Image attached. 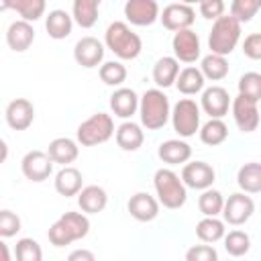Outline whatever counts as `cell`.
I'll return each instance as SVG.
<instances>
[{
  "label": "cell",
  "instance_id": "1",
  "mask_svg": "<svg viewBox=\"0 0 261 261\" xmlns=\"http://www.w3.org/2000/svg\"><path fill=\"white\" fill-rule=\"evenodd\" d=\"M90 232V220L84 212H65L49 226V243L55 247H65L73 241L84 239Z\"/></svg>",
  "mask_w": 261,
  "mask_h": 261
},
{
  "label": "cell",
  "instance_id": "2",
  "mask_svg": "<svg viewBox=\"0 0 261 261\" xmlns=\"http://www.w3.org/2000/svg\"><path fill=\"white\" fill-rule=\"evenodd\" d=\"M104 43L118 59H135L143 49L141 37L135 31H130L126 22H120V20H114L112 24H108L104 33Z\"/></svg>",
  "mask_w": 261,
  "mask_h": 261
},
{
  "label": "cell",
  "instance_id": "3",
  "mask_svg": "<svg viewBox=\"0 0 261 261\" xmlns=\"http://www.w3.org/2000/svg\"><path fill=\"white\" fill-rule=\"evenodd\" d=\"M139 114H141V124H143L147 130L163 128L165 122H167L169 116H171L167 96H165L161 90H157V88L147 90V92L141 96Z\"/></svg>",
  "mask_w": 261,
  "mask_h": 261
},
{
  "label": "cell",
  "instance_id": "4",
  "mask_svg": "<svg viewBox=\"0 0 261 261\" xmlns=\"http://www.w3.org/2000/svg\"><path fill=\"white\" fill-rule=\"evenodd\" d=\"M239 39H241V22L230 14H222L212 24V31L208 35V47L214 55L226 57L234 51Z\"/></svg>",
  "mask_w": 261,
  "mask_h": 261
},
{
  "label": "cell",
  "instance_id": "5",
  "mask_svg": "<svg viewBox=\"0 0 261 261\" xmlns=\"http://www.w3.org/2000/svg\"><path fill=\"white\" fill-rule=\"evenodd\" d=\"M153 184H155V192L159 196V202L169 208V210H177L186 204L188 200V192H186V184L181 181V177L171 171V169H157L155 171V177H153Z\"/></svg>",
  "mask_w": 261,
  "mask_h": 261
},
{
  "label": "cell",
  "instance_id": "6",
  "mask_svg": "<svg viewBox=\"0 0 261 261\" xmlns=\"http://www.w3.org/2000/svg\"><path fill=\"white\" fill-rule=\"evenodd\" d=\"M75 135H77V143H82L84 147L106 143L114 135V120L106 112H96L77 126Z\"/></svg>",
  "mask_w": 261,
  "mask_h": 261
},
{
  "label": "cell",
  "instance_id": "7",
  "mask_svg": "<svg viewBox=\"0 0 261 261\" xmlns=\"http://www.w3.org/2000/svg\"><path fill=\"white\" fill-rule=\"evenodd\" d=\"M171 122H173V130L179 137L196 135V130L200 128V108H198V104L190 98H181L171 110Z\"/></svg>",
  "mask_w": 261,
  "mask_h": 261
},
{
  "label": "cell",
  "instance_id": "8",
  "mask_svg": "<svg viewBox=\"0 0 261 261\" xmlns=\"http://www.w3.org/2000/svg\"><path fill=\"white\" fill-rule=\"evenodd\" d=\"M255 212V202L251 200V196H247L245 192H237L230 194L228 200H224V208H222V216L224 222L232 224V226H241L245 224Z\"/></svg>",
  "mask_w": 261,
  "mask_h": 261
},
{
  "label": "cell",
  "instance_id": "9",
  "mask_svg": "<svg viewBox=\"0 0 261 261\" xmlns=\"http://www.w3.org/2000/svg\"><path fill=\"white\" fill-rule=\"evenodd\" d=\"M161 22L167 31H186L194 24V18H196V12L190 4H184V2H173V4H167L161 12Z\"/></svg>",
  "mask_w": 261,
  "mask_h": 261
},
{
  "label": "cell",
  "instance_id": "10",
  "mask_svg": "<svg viewBox=\"0 0 261 261\" xmlns=\"http://www.w3.org/2000/svg\"><path fill=\"white\" fill-rule=\"evenodd\" d=\"M22 175L31 181H45L53 171V161L45 151H29L20 161Z\"/></svg>",
  "mask_w": 261,
  "mask_h": 261
},
{
  "label": "cell",
  "instance_id": "11",
  "mask_svg": "<svg viewBox=\"0 0 261 261\" xmlns=\"http://www.w3.org/2000/svg\"><path fill=\"white\" fill-rule=\"evenodd\" d=\"M232 118H234L241 133H253L259 126V120H261L259 110H257V102L239 94L232 100Z\"/></svg>",
  "mask_w": 261,
  "mask_h": 261
},
{
  "label": "cell",
  "instance_id": "12",
  "mask_svg": "<svg viewBox=\"0 0 261 261\" xmlns=\"http://www.w3.org/2000/svg\"><path fill=\"white\" fill-rule=\"evenodd\" d=\"M214 177L216 173L212 165H208L206 161H192L186 163L181 169V181L192 190H208L214 184Z\"/></svg>",
  "mask_w": 261,
  "mask_h": 261
},
{
  "label": "cell",
  "instance_id": "13",
  "mask_svg": "<svg viewBox=\"0 0 261 261\" xmlns=\"http://www.w3.org/2000/svg\"><path fill=\"white\" fill-rule=\"evenodd\" d=\"M124 16L130 24L149 27L159 18V4L155 0H128L124 4Z\"/></svg>",
  "mask_w": 261,
  "mask_h": 261
},
{
  "label": "cell",
  "instance_id": "14",
  "mask_svg": "<svg viewBox=\"0 0 261 261\" xmlns=\"http://www.w3.org/2000/svg\"><path fill=\"white\" fill-rule=\"evenodd\" d=\"M171 47H173V53H175L177 61L194 63L200 57V39L192 29L175 33L173 41H171Z\"/></svg>",
  "mask_w": 261,
  "mask_h": 261
},
{
  "label": "cell",
  "instance_id": "15",
  "mask_svg": "<svg viewBox=\"0 0 261 261\" xmlns=\"http://www.w3.org/2000/svg\"><path fill=\"white\" fill-rule=\"evenodd\" d=\"M73 59L82 67H96L104 59V45L96 37H82L73 47Z\"/></svg>",
  "mask_w": 261,
  "mask_h": 261
},
{
  "label": "cell",
  "instance_id": "16",
  "mask_svg": "<svg viewBox=\"0 0 261 261\" xmlns=\"http://www.w3.org/2000/svg\"><path fill=\"white\" fill-rule=\"evenodd\" d=\"M35 120V106L27 98H16L6 106V122L14 130H27Z\"/></svg>",
  "mask_w": 261,
  "mask_h": 261
},
{
  "label": "cell",
  "instance_id": "17",
  "mask_svg": "<svg viewBox=\"0 0 261 261\" xmlns=\"http://www.w3.org/2000/svg\"><path fill=\"white\" fill-rule=\"evenodd\" d=\"M230 106V96L222 86H210L202 92V108L210 118H222L228 114Z\"/></svg>",
  "mask_w": 261,
  "mask_h": 261
},
{
  "label": "cell",
  "instance_id": "18",
  "mask_svg": "<svg viewBox=\"0 0 261 261\" xmlns=\"http://www.w3.org/2000/svg\"><path fill=\"white\" fill-rule=\"evenodd\" d=\"M126 208H128L130 216L139 222H151L159 214V202L153 196H149L147 192H139V194L130 196Z\"/></svg>",
  "mask_w": 261,
  "mask_h": 261
},
{
  "label": "cell",
  "instance_id": "19",
  "mask_svg": "<svg viewBox=\"0 0 261 261\" xmlns=\"http://www.w3.org/2000/svg\"><path fill=\"white\" fill-rule=\"evenodd\" d=\"M139 104H141V100H139L137 92L130 88H118L110 96V108H112L114 116H120V118H130L139 110Z\"/></svg>",
  "mask_w": 261,
  "mask_h": 261
},
{
  "label": "cell",
  "instance_id": "20",
  "mask_svg": "<svg viewBox=\"0 0 261 261\" xmlns=\"http://www.w3.org/2000/svg\"><path fill=\"white\" fill-rule=\"evenodd\" d=\"M35 41V31L27 20H14L6 31V43L12 51H27Z\"/></svg>",
  "mask_w": 261,
  "mask_h": 261
},
{
  "label": "cell",
  "instance_id": "21",
  "mask_svg": "<svg viewBox=\"0 0 261 261\" xmlns=\"http://www.w3.org/2000/svg\"><path fill=\"white\" fill-rule=\"evenodd\" d=\"M106 204H108V196L106 190L100 186H86L77 194V206L84 214H98L106 208Z\"/></svg>",
  "mask_w": 261,
  "mask_h": 261
},
{
  "label": "cell",
  "instance_id": "22",
  "mask_svg": "<svg viewBox=\"0 0 261 261\" xmlns=\"http://www.w3.org/2000/svg\"><path fill=\"white\" fill-rule=\"evenodd\" d=\"M157 155L163 163H169V165H177V163H186L190 157H192V147L186 143V141H179V139H169V141H163L157 149Z\"/></svg>",
  "mask_w": 261,
  "mask_h": 261
},
{
  "label": "cell",
  "instance_id": "23",
  "mask_svg": "<svg viewBox=\"0 0 261 261\" xmlns=\"http://www.w3.org/2000/svg\"><path fill=\"white\" fill-rule=\"evenodd\" d=\"M77 143L67 139V137H57L49 143V149H47V155L51 157L53 163H61L63 167H67V163H73L77 159Z\"/></svg>",
  "mask_w": 261,
  "mask_h": 261
},
{
  "label": "cell",
  "instance_id": "24",
  "mask_svg": "<svg viewBox=\"0 0 261 261\" xmlns=\"http://www.w3.org/2000/svg\"><path fill=\"white\" fill-rule=\"evenodd\" d=\"M82 181H84V177H82V173H80V169H75V167H63L57 175H55V190H57V194H61V196H65V198H69V196H77L84 188H82Z\"/></svg>",
  "mask_w": 261,
  "mask_h": 261
},
{
  "label": "cell",
  "instance_id": "25",
  "mask_svg": "<svg viewBox=\"0 0 261 261\" xmlns=\"http://www.w3.org/2000/svg\"><path fill=\"white\" fill-rule=\"evenodd\" d=\"M179 75V61L175 57H161L153 65V82L159 88H169Z\"/></svg>",
  "mask_w": 261,
  "mask_h": 261
},
{
  "label": "cell",
  "instance_id": "26",
  "mask_svg": "<svg viewBox=\"0 0 261 261\" xmlns=\"http://www.w3.org/2000/svg\"><path fill=\"white\" fill-rule=\"evenodd\" d=\"M143 141H145V135L137 122L126 120L116 128V145L122 151H137L143 145Z\"/></svg>",
  "mask_w": 261,
  "mask_h": 261
},
{
  "label": "cell",
  "instance_id": "27",
  "mask_svg": "<svg viewBox=\"0 0 261 261\" xmlns=\"http://www.w3.org/2000/svg\"><path fill=\"white\" fill-rule=\"evenodd\" d=\"M237 184L245 194H259L261 192V163L257 161L245 163L237 173Z\"/></svg>",
  "mask_w": 261,
  "mask_h": 261
},
{
  "label": "cell",
  "instance_id": "28",
  "mask_svg": "<svg viewBox=\"0 0 261 261\" xmlns=\"http://www.w3.org/2000/svg\"><path fill=\"white\" fill-rule=\"evenodd\" d=\"M71 27H73L71 16L65 10H51L47 14L45 29H47V33H49L51 39H65V37H69Z\"/></svg>",
  "mask_w": 261,
  "mask_h": 261
},
{
  "label": "cell",
  "instance_id": "29",
  "mask_svg": "<svg viewBox=\"0 0 261 261\" xmlns=\"http://www.w3.org/2000/svg\"><path fill=\"white\" fill-rule=\"evenodd\" d=\"M204 73L198 69V67H186L179 71L177 80H175V88L186 94V96H192V94H198L204 90Z\"/></svg>",
  "mask_w": 261,
  "mask_h": 261
},
{
  "label": "cell",
  "instance_id": "30",
  "mask_svg": "<svg viewBox=\"0 0 261 261\" xmlns=\"http://www.w3.org/2000/svg\"><path fill=\"white\" fill-rule=\"evenodd\" d=\"M98 8H100V2L98 0H75L73 6H71L73 20L82 29H90L98 20Z\"/></svg>",
  "mask_w": 261,
  "mask_h": 261
},
{
  "label": "cell",
  "instance_id": "31",
  "mask_svg": "<svg viewBox=\"0 0 261 261\" xmlns=\"http://www.w3.org/2000/svg\"><path fill=\"white\" fill-rule=\"evenodd\" d=\"M224 222L218 220V218H202L198 224H196V234L202 243H216L220 239H224Z\"/></svg>",
  "mask_w": 261,
  "mask_h": 261
},
{
  "label": "cell",
  "instance_id": "32",
  "mask_svg": "<svg viewBox=\"0 0 261 261\" xmlns=\"http://www.w3.org/2000/svg\"><path fill=\"white\" fill-rule=\"evenodd\" d=\"M2 8H14L22 20L31 22L43 16L45 12V0H14V2H4Z\"/></svg>",
  "mask_w": 261,
  "mask_h": 261
},
{
  "label": "cell",
  "instance_id": "33",
  "mask_svg": "<svg viewBox=\"0 0 261 261\" xmlns=\"http://www.w3.org/2000/svg\"><path fill=\"white\" fill-rule=\"evenodd\" d=\"M226 137H228V128H226V124H224L220 118H210V120L200 128V139H202V143H204V145H210V147L224 143Z\"/></svg>",
  "mask_w": 261,
  "mask_h": 261
},
{
  "label": "cell",
  "instance_id": "34",
  "mask_svg": "<svg viewBox=\"0 0 261 261\" xmlns=\"http://www.w3.org/2000/svg\"><path fill=\"white\" fill-rule=\"evenodd\" d=\"M198 208H200V212H202L204 216L216 218V216L222 212V208H224V198H222V194H220L218 190L208 188V190H204L202 196L198 198Z\"/></svg>",
  "mask_w": 261,
  "mask_h": 261
},
{
  "label": "cell",
  "instance_id": "35",
  "mask_svg": "<svg viewBox=\"0 0 261 261\" xmlns=\"http://www.w3.org/2000/svg\"><path fill=\"white\" fill-rule=\"evenodd\" d=\"M200 71L204 73V77H208V80H212V82H218V80H222V77L228 75V63H226L224 57L210 53V55H206V57L202 59Z\"/></svg>",
  "mask_w": 261,
  "mask_h": 261
},
{
  "label": "cell",
  "instance_id": "36",
  "mask_svg": "<svg viewBox=\"0 0 261 261\" xmlns=\"http://www.w3.org/2000/svg\"><path fill=\"white\" fill-rule=\"evenodd\" d=\"M224 249L230 257H243L251 249V239L243 230H230L228 234H224Z\"/></svg>",
  "mask_w": 261,
  "mask_h": 261
},
{
  "label": "cell",
  "instance_id": "37",
  "mask_svg": "<svg viewBox=\"0 0 261 261\" xmlns=\"http://www.w3.org/2000/svg\"><path fill=\"white\" fill-rule=\"evenodd\" d=\"M239 94L253 102H259L261 100V73L257 71L243 73L239 80Z\"/></svg>",
  "mask_w": 261,
  "mask_h": 261
},
{
  "label": "cell",
  "instance_id": "38",
  "mask_svg": "<svg viewBox=\"0 0 261 261\" xmlns=\"http://www.w3.org/2000/svg\"><path fill=\"white\" fill-rule=\"evenodd\" d=\"M14 255H16V261H43L41 245L35 239H29V237L16 241Z\"/></svg>",
  "mask_w": 261,
  "mask_h": 261
},
{
  "label": "cell",
  "instance_id": "39",
  "mask_svg": "<svg viewBox=\"0 0 261 261\" xmlns=\"http://www.w3.org/2000/svg\"><path fill=\"white\" fill-rule=\"evenodd\" d=\"M100 80L106 86H120L126 80V67L120 61H106L100 65Z\"/></svg>",
  "mask_w": 261,
  "mask_h": 261
},
{
  "label": "cell",
  "instance_id": "40",
  "mask_svg": "<svg viewBox=\"0 0 261 261\" xmlns=\"http://www.w3.org/2000/svg\"><path fill=\"white\" fill-rule=\"evenodd\" d=\"M259 8H261V0H232L230 16L237 18L239 22H249Z\"/></svg>",
  "mask_w": 261,
  "mask_h": 261
},
{
  "label": "cell",
  "instance_id": "41",
  "mask_svg": "<svg viewBox=\"0 0 261 261\" xmlns=\"http://www.w3.org/2000/svg\"><path fill=\"white\" fill-rule=\"evenodd\" d=\"M18 230H20V218L10 210H2L0 212V237L8 239V237H14Z\"/></svg>",
  "mask_w": 261,
  "mask_h": 261
},
{
  "label": "cell",
  "instance_id": "42",
  "mask_svg": "<svg viewBox=\"0 0 261 261\" xmlns=\"http://www.w3.org/2000/svg\"><path fill=\"white\" fill-rule=\"evenodd\" d=\"M186 261H218V253L210 245H194L186 251Z\"/></svg>",
  "mask_w": 261,
  "mask_h": 261
},
{
  "label": "cell",
  "instance_id": "43",
  "mask_svg": "<svg viewBox=\"0 0 261 261\" xmlns=\"http://www.w3.org/2000/svg\"><path fill=\"white\" fill-rule=\"evenodd\" d=\"M243 53L249 59H261V33H251L249 37H245Z\"/></svg>",
  "mask_w": 261,
  "mask_h": 261
},
{
  "label": "cell",
  "instance_id": "44",
  "mask_svg": "<svg viewBox=\"0 0 261 261\" xmlns=\"http://www.w3.org/2000/svg\"><path fill=\"white\" fill-rule=\"evenodd\" d=\"M222 12H224V2L222 0H204V2H200V14L204 16V18H220L222 16Z\"/></svg>",
  "mask_w": 261,
  "mask_h": 261
},
{
  "label": "cell",
  "instance_id": "45",
  "mask_svg": "<svg viewBox=\"0 0 261 261\" xmlns=\"http://www.w3.org/2000/svg\"><path fill=\"white\" fill-rule=\"evenodd\" d=\"M67 261H96V257H94V253L88 251V249H75V251L69 253Z\"/></svg>",
  "mask_w": 261,
  "mask_h": 261
},
{
  "label": "cell",
  "instance_id": "46",
  "mask_svg": "<svg viewBox=\"0 0 261 261\" xmlns=\"http://www.w3.org/2000/svg\"><path fill=\"white\" fill-rule=\"evenodd\" d=\"M0 253H2V261H10V251H8V245L4 241L0 243Z\"/></svg>",
  "mask_w": 261,
  "mask_h": 261
}]
</instances>
